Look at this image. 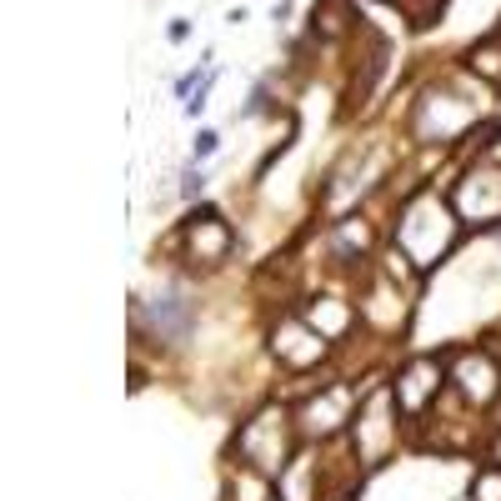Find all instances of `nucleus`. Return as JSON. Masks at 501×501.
<instances>
[{"label": "nucleus", "instance_id": "12", "mask_svg": "<svg viewBox=\"0 0 501 501\" xmlns=\"http://www.w3.org/2000/svg\"><path fill=\"white\" fill-rule=\"evenodd\" d=\"M306 321H311V326H316V331H321L326 341H336L341 331H346V326H351V311H346V306H341L336 296H321V301H311V306H306Z\"/></svg>", "mask_w": 501, "mask_h": 501}, {"label": "nucleus", "instance_id": "5", "mask_svg": "<svg viewBox=\"0 0 501 501\" xmlns=\"http://www.w3.org/2000/svg\"><path fill=\"white\" fill-rule=\"evenodd\" d=\"M271 346H276V356H281V366H291V371H306V366H316L326 356V336L306 316H286V321L276 326Z\"/></svg>", "mask_w": 501, "mask_h": 501}, {"label": "nucleus", "instance_id": "7", "mask_svg": "<svg viewBox=\"0 0 501 501\" xmlns=\"http://www.w3.org/2000/svg\"><path fill=\"white\" fill-rule=\"evenodd\" d=\"M437 391H441V361L416 356V361L401 371V381H396V412L401 416H421Z\"/></svg>", "mask_w": 501, "mask_h": 501}, {"label": "nucleus", "instance_id": "6", "mask_svg": "<svg viewBox=\"0 0 501 501\" xmlns=\"http://www.w3.org/2000/svg\"><path fill=\"white\" fill-rule=\"evenodd\" d=\"M451 381H456V391H462L471 406H491V401L501 396V366L491 361V356H481V351H466V356H456V366H451Z\"/></svg>", "mask_w": 501, "mask_h": 501}, {"label": "nucleus", "instance_id": "10", "mask_svg": "<svg viewBox=\"0 0 501 501\" xmlns=\"http://www.w3.org/2000/svg\"><path fill=\"white\" fill-rule=\"evenodd\" d=\"M301 421H306V431H321V437H331L341 421H356L351 416V386H331L326 396H316L306 412H301Z\"/></svg>", "mask_w": 501, "mask_h": 501}, {"label": "nucleus", "instance_id": "4", "mask_svg": "<svg viewBox=\"0 0 501 501\" xmlns=\"http://www.w3.org/2000/svg\"><path fill=\"white\" fill-rule=\"evenodd\" d=\"M391 406H396V391L376 386L371 396H366L361 416H356V451H361V462L376 466L381 456L391 451V441H396V421H391Z\"/></svg>", "mask_w": 501, "mask_h": 501}, {"label": "nucleus", "instance_id": "13", "mask_svg": "<svg viewBox=\"0 0 501 501\" xmlns=\"http://www.w3.org/2000/svg\"><path fill=\"white\" fill-rule=\"evenodd\" d=\"M306 476H311V462H306V456H296V462L286 466V471H281V501H306Z\"/></svg>", "mask_w": 501, "mask_h": 501}, {"label": "nucleus", "instance_id": "11", "mask_svg": "<svg viewBox=\"0 0 501 501\" xmlns=\"http://www.w3.org/2000/svg\"><path fill=\"white\" fill-rule=\"evenodd\" d=\"M437 115L441 121V140L456 136V131H466L471 125V111L466 106H456V96H441V90H431V96L421 100V111H416V121H431Z\"/></svg>", "mask_w": 501, "mask_h": 501}, {"label": "nucleus", "instance_id": "2", "mask_svg": "<svg viewBox=\"0 0 501 501\" xmlns=\"http://www.w3.org/2000/svg\"><path fill=\"white\" fill-rule=\"evenodd\" d=\"M241 456H246L250 471H286V412L281 406H266L261 416H250L246 431H241Z\"/></svg>", "mask_w": 501, "mask_h": 501}, {"label": "nucleus", "instance_id": "18", "mask_svg": "<svg viewBox=\"0 0 501 501\" xmlns=\"http://www.w3.org/2000/svg\"><path fill=\"white\" fill-rule=\"evenodd\" d=\"M491 456H497V466H501V441H497V451H491Z\"/></svg>", "mask_w": 501, "mask_h": 501}, {"label": "nucleus", "instance_id": "3", "mask_svg": "<svg viewBox=\"0 0 501 501\" xmlns=\"http://www.w3.org/2000/svg\"><path fill=\"white\" fill-rule=\"evenodd\" d=\"M140 321H146V331L156 341L181 346V341L196 331V306H191V296L181 286H166V291H156V296L140 306Z\"/></svg>", "mask_w": 501, "mask_h": 501}, {"label": "nucleus", "instance_id": "8", "mask_svg": "<svg viewBox=\"0 0 501 501\" xmlns=\"http://www.w3.org/2000/svg\"><path fill=\"white\" fill-rule=\"evenodd\" d=\"M451 206H456L462 221H476V216H487V221H491V216H501V171H491V166H487V186H476V171H471L462 186H456Z\"/></svg>", "mask_w": 501, "mask_h": 501}, {"label": "nucleus", "instance_id": "17", "mask_svg": "<svg viewBox=\"0 0 501 501\" xmlns=\"http://www.w3.org/2000/svg\"><path fill=\"white\" fill-rule=\"evenodd\" d=\"M216 146H221V136H216V131H200V136H196V161L216 156Z\"/></svg>", "mask_w": 501, "mask_h": 501}, {"label": "nucleus", "instance_id": "9", "mask_svg": "<svg viewBox=\"0 0 501 501\" xmlns=\"http://www.w3.org/2000/svg\"><path fill=\"white\" fill-rule=\"evenodd\" d=\"M186 241H191V256H196V261H225V250H231V225H225L216 211H200L196 221L186 225Z\"/></svg>", "mask_w": 501, "mask_h": 501}, {"label": "nucleus", "instance_id": "14", "mask_svg": "<svg viewBox=\"0 0 501 501\" xmlns=\"http://www.w3.org/2000/svg\"><path fill=\"white\" fill-rule=\"evenodd\" d=\"M366 241H371L366 221H341L336 225V250H341V256H356V250H366Z\"/></svg>", "mask_w": 501, "mask_h": 501}, {"label": "nucleus", "instance_id": "16", "mask_svg": "<svg viewBox=\"0 0 501 501\" xmlns=\"http://www.w3.org/2000/svg\"><path fill=\"white\" fill-rule=\"evenodd\" d=\"M200 186H206V175H200L196 166H186V175H181V196L196 200V196H200Z\"/></svg>", "mask_w": 501, "mask_h": 501}, {"label": "nucleus", "instance_id": "1", "mask_svg": "<svg viewBox=\"0 0 501 501\" xmlns=\"http://www.w3.org/2000/svg\"><path fill=\"white\" fill-rule=\"evenodd\" d=\"M456 225H462L456 206L441 200V196H431V191H421L416 200H406V211H401V221H396V246L412 256V266L426 271V266H437L451 250Z\"/></svg>", "mask_w": 501, "mask_h": 501}, {"label": "nucleus", "instance_id": "15", "mask_svg": "<svg viewBox=\"0 0 501 501\" xmlns=\"http://www.w3.org/2000/svg\"><path fill=\"white\" fill-rule=\"evenodd\" d=\"M471 501H501V466H487V471L471 481Z\"/></svg>", "mask_w": 501, "mask_h": 501}]
</instances>
